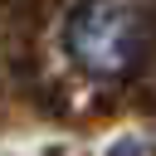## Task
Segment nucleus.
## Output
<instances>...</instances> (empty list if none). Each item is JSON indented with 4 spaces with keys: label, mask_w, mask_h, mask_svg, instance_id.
<instances>
[{
    "label": "nucleus",
    "mask_w": 156,
    "mask_h": 156,
    "mask_svg": "<svg viewBox=\"0 0 156 156\" xmlns=\"http://www.w3.org/2000/svg\"><path fill=\"white\" fill-rule=\"evenodd\" d=\"M146 15L136 0H83L68 15L63 44L88 78H127L146 58Z\"/></svg>",
    "instance_id": "nucleus-1"
}]
</instances>
